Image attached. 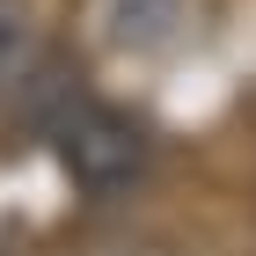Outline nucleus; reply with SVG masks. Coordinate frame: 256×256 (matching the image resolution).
<instances>
[{
	"label": "nucleus",
	"mask_w": 256,
	"mask_h": 256,
	"mask_svg": "<svg viewBox=\"0 0 256 256\" xmlns=\"http://www.w3.org/2000/svg\"><path fill=\"white\" fill-rule=\"evenodd\" d=\"M59 161L80 190H124L139 176V161H146V139H139L132 118L102 110V102H80L59 124Z\"/></svg>",
	"instance_id": "nucleus-1"
},
{
	"label": "nucleus",
	"mask_w": 256,
	"mask_h": 256,
	"mask_svg": "<svg viewBox=\"0 0 256 256\" xmlns=\"http://www.w3.org/2000/svg\"><path fill=\"white\" fill-rule=\"evenodd\" d=\"M30 59V0H0V88Z\"/></svg>",
	"instance_id": "nucleus-3"
},
{
	"label": "nucleus",
	"mask_w": 256,
	"mask_h": 256,
	"mask_svg": "<svg viewBox=\"0 0 256 256\" xmlns=\"http://www.w3.org/2000/svg\"><path fill=\"white\" fill-rule=\"evenodd\" d=\"M190 0H96V37L124 59H161L183 37Z\"/></svg>",
	"instance_id": "nucleus-2"
}]
</instances>
